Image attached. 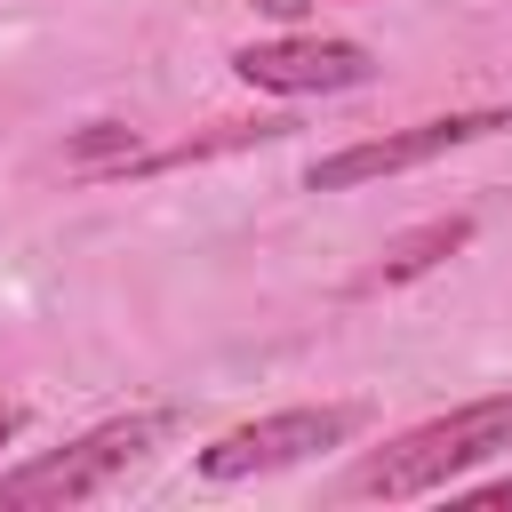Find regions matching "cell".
Returning a JSON list of instances; mask_svg holds the SVG:
<instances>
[{
    "instance_id": "9",
    "label": "cell",
    "mask_w": 512,
    "mask_h": 512,
    "mask_svg": "<svg viewBox=\"0 0 512 512\" xmlns=\"http://www.w3.org/2000/svg\"><path fill=\"white\" fill-rule=\"evenodd\" d=\"M472 504H512V480H488V488H472Z\"/></svg>"
},
{
    "instance_id": "4",
    "label": "cell",
    "mask_w": 512,
    "mask_h": 512,
    "mask_svg": "<svg viewBox=\"0 0 512 512\" xmlns=\"http://www.w3.org/2000/svg\"><path fill=\"white\" fill-rule=\"evenodd\" d=\"M512 128V104H472V112H432V120H408V128H384V136H360L344 152H320L304 168V192H360V184H384V176H408V168H432L480 136H504Z\"/></svg>"
},
{
    "instance_id": "6",
    "label": "cell",
    "mask_w": 512,
    "mask_h": 512,
    "mask_svg": "<svg viewBox=\"0 0 512 512\" xmlns=\"http://www.w3.org/2000/svg\"><path fill=\"white\" fill-rule=\"evenodd\" d=\"M456 248H472V216H432V224H416V232H400L360 280H352V296H376V288H408V280H424V272H440Z\"/></svg>"
},
{
    "instance_id": "7",
    "label": "cell",
    "mask_w": 512,
    "mask_h": 512,
    "mask_svg": "<svg viewBox=\"0 0 512 512\" xmlns=\"http://www.w3.org/2000/svg\"><path fill=\"white\" fill-rule=\"evenodd\" d=\"M136 152H144L136 128H120V120H88V128L64 144V168H80V176H120Z\"/></svg>"
},
{
    "instance_id": "2",
    "label": "cell",
    "mask_w": 512,
    "mask_h": 512,
    "mask_svg": "<svg viewBox=\"0 0 512 512\" xmlns=\"http://www.w3.org/2000/svg\"><path fill=\"white\" fill-rule=\"evenodd\" d=\"M176 432L168 408H136V416H104L88 432H72L64 448H40L24 464L0 472V512H64V504H96L112 496L160 440Z\"/></svg>"
},
{
    "instance_id": "1",
    "label": "cell",
    "mask_w": 512,
    "mask_h": 512,
    "mask_svg": "<svg viewBox=\"0 0 512 512\" xmlns=\"http://www.w3.org/2000/svg\"><path fill=\"white\" fill-rule=\"evenodd\" d=\"M504 448H512V392H480V400H456V408L392 432L384 448H368L344 488L368 504H416V496H448L464 472H480Z\"/></svg>"
},
{
    "instance_id": "10",
    "label": "cell",
    "mask_w": 512,
    "mask_h": 512,
    "mask_svg": "<svg viewBox=\"0 0 512 512\" xmlns=\"http://www.w3.org/2000/svg\"><path fill=\"white\" fill-rule=\"evenodd\" d=\"M8 432H16V408H0V448H8Z\"/></svg>"
},
{
    "instance_id": "8",
    "label": "cell",
    "mask_w": 512,
    "mask_h": 512,
    "mask_svg": "<svg viewBox=\"0 0 512 512\" xmlns=\"http://www.w3.org/2000/svg\"><path fill=\"white\" fill-rule=\"evenodd\" d=\"M256 8H264V16H280V24H304V16H312V0H256Z\"/></svg>"
},
{
    "instance_id": "5",
    "label": "cell",
    "mask_w": 512,
    "mask_h": 512,
    "mask_svg": "<svg viewBox=\"0 0 512 512\" xmlns=\"http://www.w3.org/2000/svg\"><path fill=\"white\" fill-rule=\"evenodd\" d=\"M224 64L256 96H344V88H368L384 72L376 48L352 40V32H272V40L232 48Z\"/></svg>"
},
{
    "instance_id": "3",
    "label": "cell",
    "mask_w": 512,
    "mask_h": 512,
    "mask_svg": "<svg viewBox=\"0 0 512 512\" xmlns=\"http://www.w3.org/2000/svg\"><path fill=\"white\" fill-rule=\"evenodd\" d=\"M360 424H368V408H360V400L272 408V416H248V424L216 432V440L192 456V472H200L208 488H232V480H264V472H288V464H312V456L344 448Z\"/></svg>"
}]
</instances>
